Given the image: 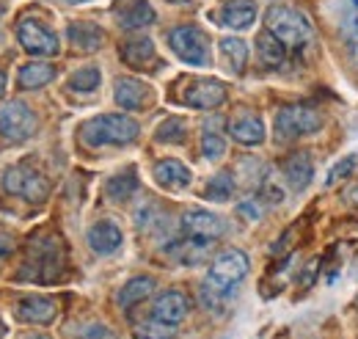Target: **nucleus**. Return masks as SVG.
I'll list each match as a JSON object with an SVG mask.
<instances>
[{
	"label": "nucleus",
	"mask_w": 358,
	"mask_h": 339,
	"mask_svg": "<svg viewBox=\"0 0 358 339\" xmlns=\"http://www.w3.org/2000/svg\"><path fill=\"white\" fill-rule=\"evenodd\" d=\"M224 99H226V88L221 81H193V83H187L185 94H182V102L185 105L201 108V111L218 108Z\"/></svg>",
	"instance_id": "9b49d317"
},
{
	"label": "nucleus",
	"mask_w": 358,
	"mask_h": 339,
	"mask_svg": "<svg viewBox=\"0 0 358 339\" xmlns=\"http://www.w3.org/2000/svg\"><path fill=\"white\" fill-rule=\"evenodd\" d=\"M152 290H155V279H149V276H135V279H130V282L122 287V293H119V306H122V309H130L135 303H141L143 298L152 296Z\"/></svg>",
	"instance_id": "5701e85b"
},
{
	"label": "nucleus",
	"mask_w": 358,
	"mask_h": 339,
	"mask_svg": "<svg viewBox=\"0 0 358 339\" xmlns=\"http://www.w3.org/2000/svg\"><path fill=\"white\" fill-rule=\"evenodd\" d=\"M353 58H356V64H358V42L353 44Z\"/></svg>",
	"instance_id": "58836bf2"
},
{
	"label": "nucleus",
	"mask_w": 358,
	"mask_h": 339,
	"mask_svg": "<svg viewBox=\"0 0 358 339\" xmlns=\"http://www.w3.org/2000/svg\"><path fill=\"white\" fill-rule=\"evenodd\" d=\"M135 337L138 339H171L174 337V326L160 323V320H152V323L138 326V328H135Z\"/></svg>",
	"instance_id": "473e14b6"
},
{
	"label": "nucleus",
	"mask_w": 358,
	"mask_h": 339,
	"mask_svg": "<svg viewBox=\"0 0 358 339\" xmlns=\"http://www.w3.org/2000/svg\"><path fill=\"white\" fill-rule=\"evenodd\" d=\"M0 337H3V326H0Z\"/></svg>",
	"instance_id": "79ce46f5"
},
{
	"label": "nucleus",
	"mask_w": 358,
	"mask_h": 339,
	"mask_svg": "<svg viewBox=\"0 0 358 339\" xmlns=\"http://www.w3.org/2000/svg\"><path fill=\"white\" fill-rule=\"evenodd\" d=\"M201 155L207 158V160H221L226 155V141L218 135V132H204L201 135Z\"/></svg>",
	"instance_id": "2f4dec72"
},
{
	"label": "nucleus",
	"mask_w": 358,
	"mask_h": 339,
	"mask_svg": "<svg viewBox=\"0 0 358 339\" xmlns=\"http://www.w3.org/2000/svg\"><path fill=\"white\" fill-rule=\"evenodd\" d=\"M25 339H47V337H42V334H34V337H25Z\"/></svg>",
	"instance_id": "a19ab883"
},
{
	"label": "nucleus",
	"mask_w": 358,
	"mask_h": 339,
	"mask_svg": "<svg viewBox=\"0 0 358 339\" xmlns=\"http://www.w3.org/2000/svg\"><path fill=\"white\" fill-rule=\"evenodd\" d=\"M122 58L130 67H146L155 58V44H152V39H133L122 47Z\"/></svg>",
	"instance_id": "bb28decb"
},
{
	"label": "nucleus",
	"mask_w": 358,
	"mask_h": 339,
	"mask_svg": "<svg viewBox=\"0 0 358 339\" xmlns=\"http://www.w3.org/2000/svg\"><path fill=\"white\" fill-rule=\"evenodd\" d=\"M99 81H102V72L96 67H83L69 78V88L78 94H91L99 88Z\"/></svg>",
	"instance_id": "c85d7f7f"
},
{
	"label": "nucleus",
	"mask_w": 358,
	"mask_h": 339,
	"mask_svg": "<svg viewBox=\"0 0 358 339\" xmlns=\"http://www.w3.org/2000/svg\"><path fill=\"white\" fill-rule=\"evenodd\" d=\"M113 17L124 31H135L155 22V8L146 0H119L113 6Z\"/></svg>",
	"instance_id": "f8f14e48"
},
{
	"label": "nucleus",
	"mask_w": 358,
	"mask_h": 339,
	"mask_svg": "<svg viewBox=\"0 0 358 339\" xmlns=\"http://www.w3.org/2000/svg\"><path fill=\"white\" fill-rule=\"evenodd\" d=\"M320 127H322V116L309 105H289V108H281L275 116V138L278 141L312 135Z\"/></svg>",
	"instance_id": "0eeeda50"
},
{
	"label": "nucleus",
	"mask_w": 358,
	"mask_h": 339,
	"mask_svg": "<svg viewBox=\"0 0 358 339\" xmlns=\"http://www.w3.org/2000/svg\"><path fill=\"white\" fill-rule=\"evenodd\" d=\"M182 232L187 237H199V240H215L226 232V223L210 210L193 207L182 215Z\"/></svg>",
	"instance_id": "9d476101"
},
{
	"label": "nucleus",
	"mask_w": 358,
	"mask_h": 339,
	"mask_svg": "<svg viewBox=\"0 0 358 339\" xmlns=\"http://www.w3.org/2000/svg\"><path fill=\"white\" fill-rule=\"evenodd\" d=\"M229 132L237 144H245V146H259L265 141V122L259 116H251V113H243L237 116L231 125H229Z\"/></svg>",
	"instance_id": "f3484780"
},
{
	"label": "nucleus",
	"mask_w": 358,
	"mask_h": 339,
	"mask_svg": "<svg viewBox=\"0 0 358 339\" xmlns=\"http://www.w3.org/2000/svg\"><path fill=\"white\" fill-rule=\"evenodd\" d=\"M155 179H157V185H163L169 191H182L190 185L193 177H190V169L179 160H160L155 166Z\"/></svg>",
	"instance_id": "aec40b11"
},
{
	"label": "nucleus",
	"mask_w": 358,
	"mask_h": 339,
	"mask_svg": "<svg viewBox=\"0 0 358 339\" xmlns=\"http://www.w3.org/2000/svg\"><path fill=\"white\" fill-rule=\"evenodd\" d=\"M231 193H234V179H231L229 174L213 177V179L207 182V191H204V196L213 199V202H229Z\"/></svg>",
	"instance_id": "c756f323"
},
{
	"label": "nucleus",
	"mask_w": 358,
	"mask_h": 339,
	"mask_svg": "<svg viewBox=\"0 0 358 339\" xmlns=\"http://www.w3.org/2000/svg\"><path fill=\"white\" fill-rule=\"evenodd\" d=\"M17 39L31 55H58L61 50L55 34H50L39 20H22L17 28Z\"/></svg>",
	"instance_id": "1a4fd4ad"
},
{
	"label": "nucleus",
	"mask_w": 358,
	"mask_h": 339,
	"mask_svg": "<svg viewBox=\"0 0 358 339\" xmlns=\"http://www.w3.org/2000/svg\"><path fill=\"white\" fill-rule=\"evenodd\" d=\"M36 127H39V119L25 102L14 99V102L0 108V141L22 144V141L36 135Z\"/></svg>",
	"instance_id": "423d86ee"
},
{
	"label": "nucleus",
	"mask_w": 358,
	"mask_h": 339,
	"mask_svg": "<svg viewBox=\"0 0 358 339\" xmlns=\"http://www.w3.org/2000/svg\"><path fill=\"white\" fill-rule=\"evenodd\" d=\"M185 135H187V127H185V122H179V119H166V122L157 127V141H163V144H182Z\"/></svg>",
	"instance_id": "7c9ffc66"
},
{
	"label": "nucleus",
	"mask_w": 358,
	"mask_h": 339,
	"mask_svg": "<svg viewBox=\"0 0 358 339\" xmlns=\"http://www.w3.org/2000/svg\"><path fill=\"white\" fill-rule=\"evenodd\" d=\"M265 25L284 47H301L312 36V22L306 20V14L289 6H273L265 17Z\"/></svg>",
	"instance_id": "7ed1b4c3"
},
{
	"label": "nucleus",
	"mask_w": 358,
	"mask_h": 339,
	"mask_svg": "<svg viewBox=\"0 0 358 339\" xmlns=\"http://www.w3.org/2000/svg\"><path fill=\"white\" fill-rule=\"evenodd\" d=\"M64 3H75L78 6V3H89V0H64Z\"/></svg>",
	"instance_id": "ea45409f"
},
{
	"label": "nucleus",
	"mask_w": 358,
	"mask_h": 339,
	"mask_svg": "<svg viewBox=\"0 0 358 339\" xmlns=\"http://www.w3.org/2000/svg\"><path fill=\"white\" fill-rule=\"evenodd\" d=\"M55 312H58V303H55L52 298L25 296L17 300V317L25 320V323H39V326H45V323H50V320L55 317Z\"/></svg>",
	"instance_id": "dca6fc26"
},
{
	"label": "nucleus",
	"mask_w": 358,
	"mask_h": 339,
	"mask_svg": "<svg viewBox=\"0 0 358 339\" xmlns=\"http://www.w3.org/2000/svg\"><path fill=\"white\" fill-rule=\"evenodd\" d=\"M356 163H358V155H348V160H339L334 169L328 171V179H325V185H336L339 179H345L350 171L356 169Z\"/></svg>",
	"instance_id": "72a5a7b5"
},
{
	"label": "nucleus",
	"mask_w": 358,
	"mask_h": 339,
	"mask_svg": "<svg viewBox=\"0 0 358 339\" xmlns=\"http://www.w3.org/2000/svg\"><path fill=\"white\" fill-rule=\"evenodd\" d=\"M64 273V243L55 235H47L31 243L28 259L22 265V270L17 273V279L22 282H55Z\"/></svg>",
	"instance_id": "f257e3e1"
},
{
	"label": "nucleus",
	"mask_w": 358,
	"mask_h": 339,
	"mask_svg": "<svg viewBox=\"0 0 358 339\" xmlns=\"http://www.w3.org/2000/svg\"><path fill=\"white\" fill-rule=\"evenodd\" d=\"M135 191H138V177H135L133 169H127L124 174H116L105 182V193H108L110 202H124V199L133 196Z\"/></svg>",
	"instance_id": "b1692460"
},
{
	"label": "nucleus",
	"mask_w": 358,
	"mask_h": 339,
	"mask_svg": "<svg viewBox=\"0 0 358 339\" xmlns=\"http://www.w3.org/2000/svg\"><path fill=\"white\" fill-rule=\"evenodd\" d=\"M3 191L11 193V196H22L28 202H42L50 193V185H47L45 174L36 171L28 163H17L11 169L3 171V179H0Z\"/></svg>",
	"instance_id": "39448f33"
},
{
	"label": "nucleus",
	"mask_w": 358,
	"mask_h": 339,
	"mask_svg": "<svg viewBox=\"0 0 358 339\" xmlns=\"http://www.w3.org/2000/svg\"><path fill=\"white\" fill-rule=\"evenodd\" d=\"M86 240H89V246L94 254L108 256V254H113V251L122 249L124 235H122V229H119L113 221H99V223H94V226L89 229Z\"/></svg>",
	"instance_id": "4468645a"
},
{
	"label": "nucleus",
	"mask_w": 358,
	"mask_h": 339,
	"mask_svg": "<svg viewBox=\"0 0 358 339\" xmlns=\"http://www.w3.org/2000/svg\"><path fill=\"white\" fill-rule=\"evenodd\" d=\"M66 36H69V42L75 44L78 50H83V53H94L105 42L102 28H96L94 22H75V25H69Z\"/></svg>",
	"instance_id": "412c9836"
},
{
	"label": "nucleus",
	"mask_w": 358,
	"mask_h": 339,
	"mask_svg": "<svg viewBox=\"0 0 358 339\" xmlns=\"http://www.w3.org/2000/svg\"><path fill=\"white\" fill-rule=\"evenodd\" d=\"M257 53H259L265 67H281L284 64V44L278 42L270 31L257 36Z\"/></svg>",
	"instance_id": "a878e982"
},
{
	"label": "nucleus",
	"mask_w": 358,
	"mask_h": 339,
	"mask_svg": "<svg viewBox=\"0 0 358 339\" xmlns=\"http://www.w3.org/2000/svg\"><path fill=\"white\" fill-rule=\"evenodd\" d=\"M221 53H224L226 64L231 67V72H243L245 69V61H248V47L243 39H234V36H226L221 42Z\"/></svg>",
	"instance_id": "cd10ccee"
},
{
	"label": "nucleus",
	"mask_w": 358,
	"mask_h": 339,
	"mask_svg": "<svg viewBox=\"0 0 358 339\" xmlns=\"http://www.w3.org/2000/svg\"><path fill=\"white\" fill-rule=\"evenodd\" d=\"M245 276H248V256L240 249H229L213 259L210 273H207V290L229 296Z\"/></svg>",
	"instance_id": "20e7f679"
},
{
	"label": "nucleus",
	"mask_w": 358,
	"mask_h": 339,
	"mask_svg": "<svg viewBox=\"0 0 358 339\" xmlns=\"http://www.w3.org/2000/svg\"><path fill=\"white\" fill-rule=\"evenodd\" d=\"M334 14H336L342 34L350 39H358V0H336Z\"/></svg>",
	"instance_id": "393cba45"
},
{
	"label": "nucleus",
	"mask_w": 358,
	"mask_h": 339,
	"mask_svg": "<svg viewBox=\"0 0 358 339\" xmlns=\"http://www.w3.org/2000/svg\"><path fill=\"white\" fill-rule=\"evenodd\" d=\"M3 94H6V75L0 72V97H3Z\"/></svg>",
	"instance_id": "4c0bfd02"
},
{
	"label": "nucleus",
	"mask_w": 358,
	"mask_h": 339,
	"mask_svg": "<svg viewBox=\"0 0 358 339\" xmlns=\"http://www.w3.org/2000/svg\"><path fill=\"white\" fill-rule=\"evenodd\" d=\"M113 97H116V105H119V108L135 111V108H141V105L149 99V88H146V83H141V81H135V78H119Z\"/></svg>",
	"instance_id": "a211bd4d"
},
{
	"label": "nucleus",
	"mask_w": 358,
	"mask_h": 339,
	"mask_svg": "<svg viewBox=\"0 0 358 339\" xmlns=\"http://www.w3.org/2000/svg\"><path fill=\"white\" fill-rule=\"evenodd\" d=\"M187 309H190L187 298L182 296V293H177V290H169V293H163V296L155 300L152 317L160 320V323L177 326V323H182V320L187 317Z\"/></svg>",
	"instance_id": "2eb2a0df"
},
{
	"label": "nucleus",
	"mask_w": 358,
	"mask_h": 339,
	"mask_svg": "<svg viewBox=\"0 0 358 339\" xmlns=\"http://www.w3.org/2000/svg\"><path fill=\"white\" fill-rule=\"evenodd\" d=\"M78 339H116L113 331L108 326H99V323H91V326H83L78 331Z\"/></svg>",
	"instance_id": "f704fd0d"
},
{
	"label": "nucleus",
	"mask_w": 358,
	"mask_h": 339,
	"mask_svg": "<svg viewBox=\"0 0 358 339\" xmlns=\"http://www.w3.org/2000/svg\"><path fill=\"white\" fill-rule=\"evenodd\" d=\"M218 25L231 31H245L257 20V3L254 0H229L215 11Z\"/></svg>",
	"instance_id": "ddd939ff"
},
{
	"label": "nucleus",
	"mask_w": 358,
	"mask_h": 339,
	"mask_svg": "<svg viewBox=\"0 0 358 339\" xmlns=\"http://www.w3.org/2000/svg\"><path fill=\"white\" fill-rule=\"evenodd\" d=\"M284 177H287V182H289L292 191H306L309 182H312V177H314L312 158H309L306 152L292 155V158L284 163Z\"/></svg>",
	"instance_id": "6ab92c4d"
},
{
	"label": "nucleus",
	"mask_w": 358,
	"mask_h": 339,
	"mask_svg": "<svg viewBox=\"0 0 358 339\" xmlns=\"http://www.w3.org/2000/svg\"><path fill=\"white\" fill-rule=\"evenodd\" d=\"M55 78V69L50 64H42V61H31L25 67H20V75H17V83L20 88H42L50 81Z\"/></svg>",
	"instance_id": "4be33fe9"
},
{
	"label": "nucleus",
	"mask_w": 358,
	"mask_h": 339,
	"mask_svg": "<svg viewBox=\"0 0 358 339\" xmlns=\"http://www.w3.org/2000/svg\"><path fill=\"white\" fill-rule=\"evenodd\" d=\"M138 122L124 116V113H105V116H94L80 127V138L91 149L99 146H124L133 144L138 138Z\"/></svg>",
	"instance_id": "f03ea898"
},
{
	"label": "nucleus",
	"mask_w": 358,
	"mask_h": 339,
	"mask_svg": "<svg viewBox=\"0 0 358 339\" xmlns=\"http://www.w3.org/2000/svg\"><path fill=\"white\" fill-rule=\"evenodd\" d=\"M240 215H245V218H251V221H257L259 218V207H257V202H243L240 207H237Z\"/></svg>",
	"instance_id": "c9c22d12"
},
{
	"label": "nucleus",
	"mask_w": 358,
	"mask_h": 339,
	"mask_svg": "<svg viewBox=\"0 0 358 339\" xmlns=\"http://www.w3.org/2000/svg\"><path fill=\"white\" fill-rule=\"evenodd\" d=\"M169 44L179 58L190 67H207L210 64V44L207 36L196 25H179L169 34Z\"/></svg>",
	"instance_id": "6e6552de"
},
{
	"label": "nucleus",
	"mask_w": 358,
	"mask_h": 339,
	"mask_svg": "<svg viewBox=\"0 0 358 339\" xmlns=\"http://www.w3.org/2000/svg\"><path fill=\"white\" fill-rule=\"evenodd\" d=\"M11 251V240L8 237H0V256H6Z\"/></svg>",
	"instance_id": "e433bc0d"
}]
</instances>
